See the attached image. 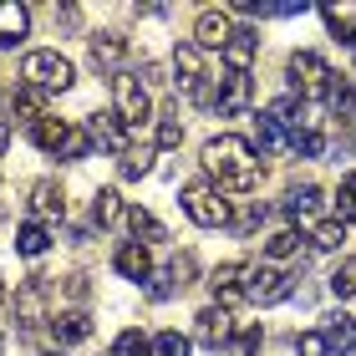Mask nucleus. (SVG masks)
<instances>
[{"instance_id": "f257e3e1", "label": "nucleus", "mask_w": 356, "mask_h": 356, "mask_svg": "<svg viewBox=\"0 0 356 356\" xmlns=\"http://www.w3.org/2000/svg\"><path fill=\"white\" fill-rule=\"evenodd\" d=\"M204 173L219 184V193H250L254 184H260V158H254V148L245 138L224 133V138H209L204 143Z\"/></svg>"}, {"instance_id": "f03ea898", "label": "nucleus", "mask_w": 356, "mask_h": 356, "mask_svg": "<svg viewBox=\"0 0 356 356\" xmlns=\"http://www.w3.org/2000/svg\"><path fill=\"white\" fill-rule=\"evenodd\" d=\"M72 82H76V67L61 51H26V61H21V87L51 97V92H67Z\"/></svg>"}, {"instance_id": "7ed1b4c3", "label": "nucleus", "mask_w": 356, "mask_h": 356, "mask_svg": "<svg viewBox=\"0 0 356 356\" xmlns=\"http://www.w3.org/2000/svg\"><path fill=\"white\" fill-rule=\"evenodd\" d=\"M178 204H184V214L199 224V229H229V219H234L229 199H224L214 184H188L178 193Z\"/></svg>"}, {"instance_id": "20e7f679", "label": "nucleus", "mask_w": 356, "mask_h": 356, "mask_svg": "<svg viewBox=\"0 0 356 356\" xmlns=\"http://www.w3.org/2000/svg\"><path fill=\"white\" fill-rule=\"evenodd\" d=\"M285 72H290V92H300V102H326L331 97V67L321 61L316 51H296L285 61Z\"/></svg>"}, {"instance_id": "39448f33", "label": "nucleus", "mask_w": 356, "mask_h": 356, "mask_svg": "<svg viewBox=\"0 0 356 356\" xmlns=\"http://www.w3.org/2000/svg\"><path fill=\"white\" fill-rule=\"evenodd\" d=\"M112 102H118L112 112L122 118V127H127V133H138V127H148V122H153L148 87H143L133 72H118V76H112Z\"/></svg>"}, {"instance_id": "423d86ee", "label": "nucleus", "mask_w": 356, "mask_h": 356, "mask_svg": "<svg viewBox=\"0 0 356 356\" xmlns=\"http://www.w3.org/2000/svg\"><path fill=\"white\" fill-rule=\"evenodd\" d=\"M10 311H15V321H21V331H41V326H51V285H46L41 275H31L26 285H15Z\"/></svg>"}, {"instance_id": "0eeeda50", "label": "nucleus", "mask_w": 356, "mask_h": 356, "mask_svg": "<svg viewBox=\"0 0 356 356\" xmlns=\"http://www.w3.org/2000/svg\"><path fill=\"white\" fill-rule=\"evenodd\" d=\"M285 296H290V275L280 265H245V300L280 305Z\"/></svg>"}, {"instance_id": "6e6552de", "label": "nucleus", "mask_w": 356, "mask_h": 356, "mask_svg": "<svg viewBox=\"0 0 356 356\" xmlns=\"http://www.w3.org/2000/svg\"><path fill=\"white\" fill-rule=\"evenodd\" d=\"M173 82L184 97H193V102H209V87H204V51L193 41H184L173 51Z\"/></svg>"}, {"instance_id": "1a4fd4ad", "label": "nucleus", "mask_w": 356, "mask_h": 356, "mask_svg": "<svg viewBox=\"0 0 356 356\" xmlns=\"http://www.w3.org/2000/svg\"><path fill=\"white\" fill-rule=\"evenodd\" d=\"M193 341L209 346V351H219V346H229L234 341V321L224 305H204L199 316H193Z\"/></svg>"}, {"instance_id": "9d476101", "label": "nucleus", "mask_w": 356, "mask_h": 356, "mask_svg": "<svg viewBox=\"0 0 356 356\" xmlns=\"http://www.w3.org/2000/svg\"><path fill=\"white\" fill-rule=\"evenodd\" d=\"M234 36V26H229V6H209V10H199V21H193V46L199 51H224V41Z\"/></svg>"}, {"instance_id": "9b49d317", "label": "nucleus", "mask_w": 356, "mask_h": 356, "mask_svg": "<svg viewBox=\"0 0 356 356\" xmlns=\"http://www.w3.org/2000/svg\"><path fill=\"white\" fill-rule=\"evenodd\" d=\"M87 138H92V148H107V153H118V158L133 148V143H127L133 133L122 127L118 112H92V118H87Z\"/></svg>"}, {"instance_id": "f8f14e48", "label": "nucleus", "mask_w": 356, "mask_h": 356, "mask_svg": "<svg viewBox=\"0 0 356 356\" xmlns=\"http://www.w3.org/2000/svg\"><path fill=\"white\" fill-rule=\"evenodd\" d=\"M214 107H219V118H239V112H250V107H254V82H250L245 72L219 76V97H214Z\"/></svg>"}, {"instance_id": "ddd939ff", "label": "nucleus", "mask_w": 356, "mask_h": 356, "mask_svg": "<svg viewBox=\"0 0 356 356\" xmlns=\"http://www.w3.org/2000/svg\"><path fill=\"white\" fill-rule=\"evenodd\" d=\"M127 51H133V46H127L122 31H97V36H92V67H97V72H112V76H118L122 61H127Z\"/></svg>"}, {"instance_id": "4468645a", "label": "nucleus", "mask_w": 356, "mask_h": 356, "mask_svg": "<svg viewBox=\"0 0 356 356\" xmlns=\"http://www.w3.org/2000/svg\"><path fill=\"white\" fill-rule=\"evenodd\" d=\"M31 214H36V224H61L67 219V193H61V184L41 178V184L31 188Z\"/></svg>"}, {"instance_id": "2eb2a0df", "label": "nucleus", "mask_w": 356, "mask_h": 356, "mask_svg": "<svg viewBox=\"0 0 356 356\" xmlns=\"http://www.w3.org/2000/svg\"><path fill=\"white\" fill-rule=\"evenodd\" d=\"M254 51H260V31H250V26H234V36L224 41V61H229V72H245L254 67Z\"/></svg>"}, {"instance_id": "dca6fc26", "label": "nucleus", "mask_w": 356, "mask_h": 356, "mask_svg": "<svg viewBox=\"0 0 356 356\" xmlns=\"http://www.w3.org/2000/svg\"><path fill=\"white\" fill-rule=\"evenodd\" d=\"M112 265H118L122 280H138V285H143V280L153 275V254H148V245H133V239H127V245L112 254Z\"/></svg>"}, {"instance_id": "f3484780", "label": "nucleus", "mask_w": 356, "mask_h": 356, "mask_svg": "<svg viewBox=\"0 0 356 356\" xmlns=\"http://www.w3.org/2000/svg\"><path fill=\"white\" fill-rule=\"evenodd\" d=\"M26 26H31V10L15 6V0H0V51L26 41Z\"/></svg>"}, {"instance_id": "a211bd4d", "label": "nucleus", "mask_w": 356, "mask_h": 356, "mask_svg": "<svg viewBox=\"0 0 356 356\" xmlns=\"http://www.w3.org/2000/svg\"><path fill=\"white\" fill-rule=\"evenodd\" d=\"M92 331H97V326H92V316H87V311H61V316L51 321V336H56L61 346H82Z\"/></svg>"}, {"instance_id": "6ab92c4d", "label": "nucleus", "mask_w": 356, "mask_h": 356, "mask_svg": "<svg viewBox=\"0 0 356 356\" xmlns=\"http://www.w3.org/2000/svg\"><path fill=\"white\" fill-rule=\"evenodd\" d=\"M67 138H72V122H67V118H41V122H31V143H36L41 153H61V148H67Z\"/></svg>"}, {"instance_id": "aec40b11", "label": "nucleus", "mask_w": 356, "mask_h": 356, "mask_svg": "<svg viewBox=\"0 0 356 356\" xmlns=\"http://www.w3.org/2000/svg\"><path fill=\"white\" fill-rule=\"evenodd\" d=\"M239 275H245V265H239V260L219 265L214 275H209V285H214V296H219V305H224V311H229L234 300H245V285H239Z\"/></svg>"}, {"instance_id": "412c9836", "label": "nucleus", "mask_w": 356, "mask_h": 356, "mask_svg": "<svg viewBox=\"0 0 356 356\" xmlns=\"http://www.w3.org/2000/svg\"><path fill=\"white\" fill-rule=\"evenodd\" d=\"M127 234H133V245H163V239H168V229H163V224H158L153 214H148V209H127Z\"/></svg>"}, {"instance_id": "4be33fe9", "label": "nucleus", "mask_w": 356, "mask_h": 356, "mask_svg": "<svg viewBox=\"0 0 356 356\" xmlns=\"http://www.w3.org/2000/svg\"><path fill=\"white\" fill-rule=\"evenodd\" d=\"M153 158H158V148L138 143V148H127V153L118 158V173L127 178V184H138V178H148V173H153Z\"/></svg>"}, {"instance_id": "5701e85b", "label": "nucleus", "mask_w": 356, "mask_h": 356, "mask_svg": "<svg viewBox=\"0 0 356 356\" xmlns=\"http://www.w3.org/2000/svg\"><path fill=\"white\" fill-rule=\"evenodd\" d=\"M15 250L26 254V260H41L46 250H51V229H46V224H21V229H15Z\"/></svg>"}, {"instance_id": "b1692460", "label": "nucleus", "mask_w": 356, "mask_h": 356, "mask_svg": "<svg viewBox=\"0 0 356 356\" xmlns=\"http://www.w3.org/2000/svg\"><path fill=\"white\" fill-rule=\"evenodd\" d=\"M127 214L122 199H118V188H97V199H92V224L97 229H107V224H118Z\"/></svg>"}, {"instance_id": "393cba45", "label": "nucleus", "mask_w": 356, "mask_h": 356, "mask_svg": "<svg viewBox=\"0 0 356 356\" xmlns=\"http://www.w3.org/2000/svg\"><path fill=\"white\" fill-rule=\"evenodd\" d=\"M321 336H326V351H356V321L351 316H331Z\"/></svg>"}, {"instance_id": "a878e982", "label": "nucleus", "mask_w": 356, "mask_h": 356, "mask_svg": "<svg viewBox=\"0 0 356 356\" xmlns=\"http://www.w3.org/2000/svg\"><path fill=\"white\" fill-rule=\"evenodd\" d=\"M41 107H46V97H41V92H31V87H15V97H10V112H15V118H21L26 127L46 118Z\"/></svg>"}, {"instance_id": "bb28decb", "label": "nucleus", "mask_w": 356, "mask_h": 356, "mask_svg": "<svg viewBox=\"0 0 356 356\" xmlns=\"http://www.w3.org/2000/svg\"><path fill=\"white\" fill-rule=\"evenodd\" d=\"M254 143H260V153H275L280 143L290 148V133H285V127L270 118V112H260V118H254Z\"/></svg>"}, {"instance_id": "cd10ccee", "label": "nucleus", "mask_w": 356, "mask_h": 356, "mask_svg": "<svg viewBox=\"0 0 356 356\" xmlns=\"http://www.w3.org/2000/svg\"><path fill=\"white\" fill-rule=\"evenodd\" d=\"M316 209H321V188H316V184H300V188H290V193H285V214H290V219L316 214Z\"/></svg>"}, {"instance_id": "c85d7f7f", "label": "nucleus", "mask_w": 356, "mask_h": 356, "mask_svg": "<svg viewBox=\"0 0 356 356\" xmlns=\"http://www.w3.org/2000/svg\"><path fill=\"white\" fill-rule=\"evenodd\" d=\"M290 153L296 158H321L326 153V138H321L316 127H300V133H290Z\"/></svg>"}, {"instance_id": "c756f323", "label": "nucleus", "mask_w": 356, "mask_h": 356, "mask_svg": "<svg viewBox=\"0 0 356 356\" xmlns=\"http://www.w3.org/2000/svg\"><path fill=\"white\" fill-rule=\"evenodd\" d=\"M296 250H300V234H296V229H280V234L265 239V260H270V265H275V260H290Z\"/></svg>"}, {"instance_id": "7c9ffc66", "label": "nucleus", "mask_w": 356, "mask_h": 356, "mask_svg": "<svg viewBox=\"0 0 356 356\" xmlns=\"http://www.w3.org/2000/svg\"><path fill=\"white\" fill-rule=\"evenodd\" d=\"M351 219H356V173H346L336 188V224H351Z\"/></svg>"}, {"instance_id": "2f4dec72", "label": "nucleus", "mask_w": 356, "mask_h": 356, "mask_svg": "<svg viewBox=\"0 0 356 356\" xmlns=\"http://www.w3.org/2000/svg\"><path fill=\"white\" fill-rule=\"evenodd\" d=\"M341 239H346V224H336V219L311 224V245H316V250H336Z\"/></svg>"}, {"instance_id": "473e14b6", "label": "nucleus", "mask_w": 356, "mask_h": 356, "mask_svg": "<svg viewBox=\"0 0 356 356\" xmlns=\"http://www.w3.org/2000/svg\"><path fill=\"white\" fill-rule=\"evenodd\" d=\"M112 356H153V341L143 331H122L118 341H112Z\"/></svg>"}, {"instance_id": "72a5a7b5", "label": "nucleus", "mask_w": 356, "mask_h": 356, "mask_svg": "<svg viewBox=\"0 0 356 356\" xmlns=\"http://www.w3.org/2000/svg\"><path fill=\"white\" fill-rule=\"evenodd\" d=\"M331 296H341V300L356 296V260H341L331 270Z\"/></svg>"}, {"instance_id": "f704fd0d", "label": "nucleus", "mask_w": 356, "mask_h": 356, "mask_svg": "<svg viewBox=\"0 0 356 356\" xmlns=\"http://www.w3.org/2000/svg\"><path fill=\"white\" fill-rule=\"evenodd\" d=\"M188 336H178V331H158L153 336V356H188Z\"/></svg>"}, {"instance_id": "c9c22d12", "label": "nucleus", "mask_w": 356, "mask_h": 356, "mask_svg": "<svg viewBox=\"0 0 356 356\" xmlns=\"http://www.w3.org/2000/svg\"><path fill=\"white\" fill-rule=\"evenodd\" d=\"M178 143H184V122H178V112H163V118H158V148H178Z\"/></svg>"}, {"instance_id": "e433bc0d", "label": "nucleus", "mask_w": 356, "mask_h": 356, "mask_svg": "<svg viewBox=\"0 0 356 356\" xmlns=\"http://www.w3.org/2000/svg\"><path fill=\"white\" fill-rule=\"evenodd\" d=\"M92 153V138H87V127H72V138H67V148H61L56 158H67V163H82V158Z\"/></svg>"}, {"instance_id": "4c0bfd02", "label": "nucleus", "mask_w": 356, "mask_h": 356, "mask_svg": "<svg viewBox=\"0 0 356 356\" xmlns=\"http://www.w3.org/2000/svg\"><path fill=\"white\" fill-rule=\"evenodd\" d=\"M326 102H331V107H336V112L346 118V112H356V87H351V82H336Z\"/></svg>"}, {"instance_id": "58836bf2", "label": "nucleus", "mask_w": 356, "mask_h": 356, "mask_svg": "<svg viewBox=\"0 0 356 356\" xmlns=\"http://www.w3.org/2000/svg\"><path fill=\"white\" fill-rule=\"evenodd\" d=\"M260 219H265V204H245V209H239V214L229 219V229L250 234V229H254V224H260Z\"/></svg>"}, {"instance_id": "ea45409f", "label": "nucleus", "mask_w": 356, "mask_h": 356, "mask_svg": "<svg viewBox=\"0 0 356 356\" xmlns=\"http://www.w3.org/2000/svg\"><path fill=\"white\" fill-rule=\"evenodd\" d=\"M260 351V326H239L234 331V356H254Z\"/></svg>"}, {"instance_id": "a19ab883", "label": "nucleus", "mask_w": 356, "mask_h": 356, "mask_svg": "<svg viewBox=\"0 0 356 356\" xmlns=\"http://www.w3.org/2000/svg\"><path fill=\"white\" fill-rule=\"evenodd\" d=\"M296 351L300 356H326V336H321V331H300L296 336Z\"/></svg>"}, {"instance_id": "79ce46f5", "label": "nucleus", "mask_w": 356, "mask_h": 356, "mask_svg": "<svg viewBox=\"0 0 356 356\" xmlns=\"http://www.w3.org/2000/svg\"><path fill=\"white\" fill-rule=\"evenodd\" d=\"M188 275H193V254H178V260L168 265V280H173V290H184V285H188Z\"/></svg>"}, {"instance_id": "37998d69", "label": "nucleus", "mask_w": 356, "mask_h": 356, "mask_svg": "<svg viewBox=\"0 0 356 356\" xmlns=\"http://www.w3.org/2000/svg\"><path fill=\"white\" fill-rule=\"evenodd\" d=\"M138 82H143V87H163V82H168V72L158 67V61H143V76H138Z\"/></svg>"}, {"instance_id": "c03bdc74", "label": "nucleus", "mask_w": 356, "mask_h": 356, "mask_svg": "<svg viewBox=\"0 0 356 356\" xmlns=\"http://www.w3.org/2000/svg\"><path fill=\"white\" fill-rule=\"evenodd\" d=\"M67 296L72 300H87V275H67Z\"/></svg>"}, {"instance_id": "a18cd8bd", "label": "nucleus", "mask_w": 356, "mask_h": 356, "mask_svg": "<svg viewBox=\"0 0 356 356\" xmlns=\"http://www.w3.org/2000/svg\"><path fill=\"white\" fill-rule=\"evenodd\" d=\"M6 143H10V122H0V153H6Z\"/></svg>"}, {"instance_id": "49530a36", "label": "nucleus", "mask_w": 356, "mask_h": 356, "mask_svg": "<svg viewBox=\"0 0 356 356\" xmlns=\"http://www.w3.org/2000/svg\"><path fill=\"white\" fill-rule=\"evenodd\" d=\"M46 356H67V351H46Z\"/></svg>"}, {"instance_id": "de8ad7c7", "label": "nucleus", "mask_w": 356, "mask_h": 356, "mask_svg": "<svg viewBox=\"0 0 356 356\" xmlns=\"http://www.w3.org/2000/svg\"><path fill=\"white\" fill-rule=\"evenodd\" d=\"M0 300H6V285H0Z\"/></svg>"}, {"instance_id": "09e8293b", "label": "nucleus", "mask_w": 356, "mask_h": 356, "mask_svg": "<svg viewBox=\"0 0 356 356\" xmlns=\"http://www.w3.org/2000/svg\"><path fill=\"white\" fill-rule=\"evenodd\" d=\"M0 346H6V336H0Z\"/></svg>"}, {"instance_id": "8fccbe9b", "label": "nucleus", "mask_w": 356, "mask_h": 356, "mask_svg": "<svg viewBox=\"0 0 356 356\" xmlns=\"http://www.w3.org/2000/svg\"><path fill=\"white\" fill-rule=\"evenodd\" d=\"M0 97H6V87H0Z\"/></svg>"}]
</instances>
